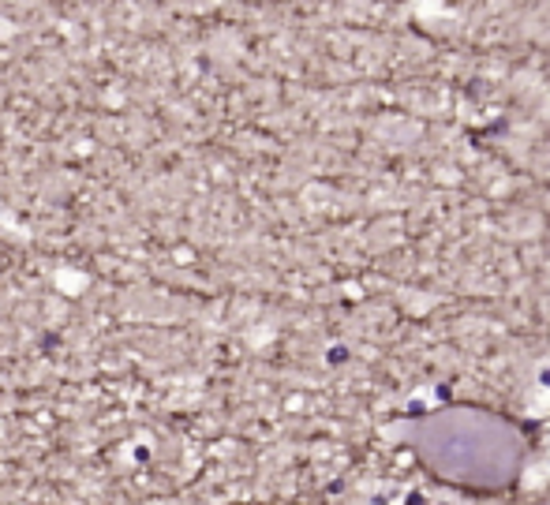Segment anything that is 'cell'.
I'll list each match as a JSON object with an SVG mask.
<instances>
[{"label":"cell","instance_id":"obj_1","mask_svg":"<svg viewBox=\"0 0 550 505\" xmlns=\"http://www.w3.org/2000/svg\"><path fill=\"white\" fill-rule=\"evenodd\" d=\"M415 460L460 490H505L524 457V438L509 419L479 408H445L401 423Z\"/></svg>","mask_w":550,"mask_h":505}]
</instances>
